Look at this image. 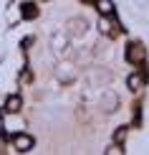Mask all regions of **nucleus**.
Here are the masks:
<instances>
[{"label":"nucleus","mask_w":149,"mask_h":155,"mask_svg":"<svg viewBox=\"0 0 149 155\" xmlns=\"http://www.w3.org/2000/svg\"><path fill=\"white\" fill-rule=\"evenodd\" d=\"M5 109H8V112H20V97L18 94H13V97H8V99H5Z\"/></svg>","instance_id":"nucleus-6"},{"label":"nucleus","mask_w":149,"mask_h":155,"mask_svg":"<svg viewBox=\"0 0 149 155\" xmlns=\"http://www.w3.org/2000/svg\"><path fill=\"white\" fill-rule=\"evenodd\" d=\"M126 87L132 89V92H139V89L144 87V76H141V74H132V76L126 79Z\"/></svg>","instance_id":"nucleus-4"},{"label":"nucleus","mask_w":149,"mask_h":155,"mask_svg":"<svg viewBox=\"0 0 149 155\" xmlns=\"http://www.w3.org/2000/svg\"><path fill=\"white\" fill-rule=\"evenodd\" d=\"M126 59L132 61V64H141L147 59V51L141 43H129V48H126Z\"/></svg>","instance_id":"nucleus-1"},{"label":"nucleus","mask_w":149,"mask_h":155,"mask_svg":"<svg viewBox=\"0 0 149 155\" xmlns=\"http://www.w3.org/2000/svg\"><path fill=\"white\" fill-rule=\"evenodd\" d=\"M126 132H129V127H119V130H116L114 132V143H124V140H126Z\"/></svg>","instance_id":"nucleus-9"},{"label":"nucleus","mask_w":149,"mask_h":155,"mask_svg":"<svg viewBox=\"0 0 149 155\" xmlns=\"http://www.w3.org/2000/svg\"><path fill=\"white\" fill-rule=\"evenodd\" d=\"M3 127H5V122H3V117H0V132H3Z\"/></svg>","instance_id":"nucleus-13"},{"label":"nucleus","mask_w":149,"mask_h":155,"mask_svg":"<svg viewBox=\"0 0 149 155\" xmlns=\"http://www.w3.org/2000/svg\"><path fill=\"white\" fill-rule=\"evenodd\" d=\"M86 21H83V18H73V21H68V33L71 36H83L86 33Z\"/></svg>","instance_id":"nucleus-3"},{"label":"nucleus","mask_w":149,"mask_h":155,"mask_svg":"<svg viewBox=\"0 0 149 155\" xmlns=\"http://www.w3.org/2000/svg\"><path fill=\"white\" fill-rule=\"evenodd\" d=\"M96 10L101 15H114V3L111 0H96Z\"/></svg>","instance_id":"nucleus-5"},{"label":"nucleus","mask_w":149,"mask_h":155,"mask_svg":"<svg viewBox=\"0 0 149 155\" xmlns=\"http://www.w3.org/2000/svg\"><path fill=\"white\" fill-rule=\"evenodd\" d=\"M99 31H101V33H106V36H111V33H114V25H111V21H109V15H101V21H99Z\"/></svg>","instance_id":"nucleus-7"},{"label":"nucleus","mask_w":149,"mask_h":155,"mask_svg":"<svg viewBox=\"0 0 149 155\" xmlns=\"http://www.w3.org/2000/svg\"><path fill=\"white\" fill-rule=\"evenodd\" d=\"M106 153H109V155H119V153H124V150H121V145L116 143V145H111V147H109Z\"/></svg>","instance_id":"nucleus-12"},{"label":"nucleus","mask_w":149,"mask_h":155,"mask_svg":"<svg viewBox=\"0 0 149 155\" xmlns=\"http://www.w3.org/2000/svg\"><path fill=\"white\" fill-rule=\"evenodd\" d=\"M36 15H38L36 5H33V3H25V5H23V18H36Z\"/></svg>","instance_id":"nucleus-8"},{"label":"nucleus","mask_w":149,"mask_h":155,"mask_svg":"<svg viewBox=\"0 0 149 155\" xmlns=\"http://www.w3.org/2000/svg\"><path fill=\"white\" fill-rule=\"evenodd\" d=\"M33 137H30V135H15V137H13V147H15L18 153H28V150H33Z\"/></svg>","instance_id":"nucleus-2"},{"label":"nucleus","mask_w":149,"mask_h":155,"mask_svg":"<svg viewBox=\"0 0 149 155\" xmlns=\"http://www.w3.org/2000/svg\"><path fill=\"white\" fill-rule=\"evenodd\" d=\"M114 107H116V97H111V94H106V99H104V109H106V112H111Z\"/></svg>","instance_id":"nucleus-10"},{"label":"nucleus","mask_w":149,"mask_h":155,"mask_svg":"<svg viewBox=\"0 0 149 155\" xmlns=\"http://www.w3.org/2000/svg\"><path fill=\"white\" fill-rule=\"evenodd\" d=\"M63 46H66V36H53V48L61 51Z\"/></svg>","instance_id":"nucleus-11"}]
</instances>
